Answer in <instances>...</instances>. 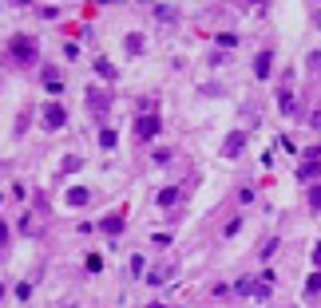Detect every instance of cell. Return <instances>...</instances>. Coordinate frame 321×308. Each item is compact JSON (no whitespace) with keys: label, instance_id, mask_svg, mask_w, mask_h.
I'll return each mask as SVG.
<instances>
[{"label":"cell","instance_id":"1","mask_svg":"<svg viewBox=\"0 0 321 308\" xmlns=\"http://www.w3.org/2000/svg\"><path fill=\"white\" fill-rule=\"evenodd\" d=\"M4 59H16V63H32V59H40V44H36L32 36H12V40L4 44Z\"/></svg>","mask_w":321,"mask_h":308},{"label":"cell","instance_id":"2","mask_svg":"<svg viewBox=\"0 0 321 308\" xmlns=\"http://www.w3.org/2000/svg\"><path fill=\"white\" fill-rule=\"evenodd\" d=\"M159 131H163V119H159V115H139L135 119V138H139V143L159 138Z\"/></svg>","mask_w":321,"mask_h":308},{"label":"cell","instance_id":"3","mask_svg":"<svg viewBox=\"0 0 321 308\" xmlns=\"http://www.w3.org/2000/svg\"><path fill=\"white\" fill-rule=\"evenodd\" d=\"M40 119H44V127H48V131H60L63 123H68V111H63L60 103H48V107H44V115H40Z\"/></svg>","mask_w":321,"mask_h":308},{"label":"cell","instance_id":"4","mask_svg":"<svg viewBox=\"0 0 321 308\" xmlns=\"http://www.w3.org/2000/svg\"><path fill=\"white\" fill-rule=\"evenodd\" d=\"M246 150V131H234V134H226V143H222V154L226 158H238Z\"/></svg>","mask_w":321,"mask_h":308},{"label":"cell","instance_id":"5","mask_svg":"<svg viewBox=\"0 0 321 308\" xmlns=\"http://www.w3.org/2000/svg\"><path fill=\"white\" fill-rule=\"evenodd\" d=\"M234 293H238V296H266V293H270V285H258V280L242 277L238 285H234Z\"/></svg>","mask_w":321,"mask_h":308},{"label":"cell","instance_id":"6","mask_svg":"<svg viewBox=\"0 0 321 308\" xmlns=\"http://www.w3.org/2000/svg\"><path fill=\"white\" fill-rule=\"evenodd\" d=\"M277 111H282L286 119H290V115H297V95H293L290 87H286V91H277Z\"/></svg>","mask_w":321,"mask_h":308},{"label":"cell","instance_id":"7","mask_svg":"<svg viewBox=\"0 0 321 308\" xmlns=\"http://www.w3.org/2000/svg\"><path fill=\"white\" fill-rule=\"evenodd\" d=\"M270 72H274V56H270V52H258V56H254V75H258V79H270Z\"/></svg>","mask_w":321,"mask_h":308},{"label":"cell","instance_id":"8","mask_svg":"<svg viewBox=\"0 0 321 308\" xmlns=\"http://www.w3.org/2000/svg\"><path fill=\"white\" fill-rule=\"evenodd\" d=\"M317 174H321V158H306L297 166V178H302V182H313Z\"/></svg>","mask_w":321,"mask_h":308},{"label":"cell","instance_id":"9","mask_svg":"<svg viewBox=\"0 0 321 308\" xmlns=\"http://www.w3.org/2000/svg\"><path fill=\"white\" fill-rule=\"evenodd\" d=\"M92 202V194L83 190V186H72V190H68V205H88Z\"/></svg>","mask_w":321,"mask_h":308},{"label":"cell","instance_id":"10","mask_svg":"<svg viewBox=\"0 0 321 308\" xmlns=\"http://www.w3.org/2000/svg\"><path fill=\"white\" fill-rule=\"evenodd\" d=\"M123 225H127V221H123L119 214H111V218H103V233H111V237H119V233H123Z\"/></svg>","mask_w":321,"mask_h":308},{"label":"cell","instance_id":"11","mask_svg":"<svg viewBox=\"0 0 321 308\" xmlns=\"http://www.w3.org/2000/svg\"><path fill=\"white\" fill-rule=\"evenodd\" d=\"M155 16H159L163 24H175V20H179V12H175V8H167V4H159V8H155Z\"/></svg>","mask_w":321,"mask_h":308},{"label":"cell","instance_id":"12","mask_svg":"<svg viewBox=\"0 0 321 308\" xmlns=\"http://www.w3.org/2000/svg\"><path fill=\"white\" fill-rule=\"evenodd\" d=\"M88 107H92V111H103V107H107V95H99V91H88Z\"/></svg>","mask_w":321,"mask_h":308},{"label":"cell","instance_id":"13","mask_svg":"<svg viewBox=\"0 0 321 308\" xmlns=\"http://www.w3.org/2000/svg\"><path fill=\"white\" fill-rule=\"evenodd\" d=\"M95 75H103V79H115V67H111L107 59H95Z\"/></svg>","mask_w":321,"mask_h":308},{"label":"cell","instance_id":"14","mask_svg":"<svg viewBox=\"0 0 321 308\" xmlns=\"http://www.w3.org/2000/svg\"><path fill=\"white\" fill-rule=\"evenodd\" d=\"M214 40H218V48H234V44H238V36H234V32H218Z\"/></svg>","mask_w":321,"mask_h":308},{"label":"cell","instance_id":"15","mask_svg":"<svg viewBox=\"0 0 321 308\" xmlns=\"http://www.w3.org/2000/svg\"><path fill=\"white\" fill-rule=\"evenodd\" d=\"M179 202V190H159V205H175Z\"/></svg>","mask_w":321,"mask_h":308},{"label":"cell","instance_id":"16","mask_svg":"<svg viewBox=\"0 0 321 308\" xmlns=\"http://www.w3.org/2000/svg\"><path fill=\"white\" fill-rule=\"evenodd\" d=\"M143 48H147V44H143V36H127V52H135V56H139Z\"/></svg>","mask_w":321,"mask_h":308},{"label":"cell","instance_id":"17","mask_svg":"<svg viewBox=\"0 0 321 308\" xmlns=\"http://www.w3.org/2000/svg\"><path fill=\"white\" fill-rule=\"evenodd\" d=\"M99 147H103V150L115 147V131H99Z\"/></svg>","mask_w":321,"mask_h":308},{"label":"cell","instance_id":"18","mask_svg":"<svg viewBox=\"0 0 321 308\" xmlns=\"http://www.w3.org/2000/svg\"><path fill=\"white\" fill-rule=\"evenodd\" d=\"M274 253H277V241H274V237H270V241H266V245H262V249H258V257H274Z\"/></svg>","mask_w":321,"mask_h":308},{"label":"cell","instance_id":"19","mask_svg":"<svg viewBox=\"0 0 321 308\" xmlns=\"http://www.w3.org/2000/svg\"><path fill=\"white\" fill-rule=\"evenodd\" d=\"M306 293H321V273H313V277L306 280Z\"/></svg>","mask_w":321,"mask_h":308},{"label":"cell","instance_id":"20","mask_svg":"<svg viewBox=\"0 0 321 308\" xmlns=\"http://www.w3.org/2000/svg\"><path fill=\"white\" fill-rule=\"evenodd\" d=\"M88 269H92V273H99V269H103V257H99V253H92V257H88Z\"/></svg>","mask_w":321,"mask_h":308},{"label":"cell","instance_id":"21","mask_svg":"<svg viewBox=\"0 0 321 308\" xmlns=\"http://www.w3.org/2000/svg\"><path fill=\"white\" fill-rule=\"evenodd\" d=\"M309 205H313V209H321V186H313V190H309Z\"/></svg>","mask_w":321,"mask_h":308},{"label":"cell","instance_id":"22","mask_svg":"<svg viewBox=\"0 0 321 308\" xmlns=\"http://www.w3.org/2000/svg\"><path fill=\"white\" fill-rule=\"evenodd\" d=\"M309 127H313V131H321V111H313V115H309Z\"/></svg>","mask_w":321,"mask_h":308},{"label":"cell","instance_id":"23","mask_svg":"<svg viewBox=\"0 0 321 308\" xmlns=\"http://www.w3.org/2000/svg\"><path fill=\"white\" fill-rule=\"evenodd\" d=\"M313 265H317V269H321V245H317V249H313Z\"/></svg>","mask_w":321,"mask_h":308},{"label":"cell","instance_id":"24","mask_svg":"<svg viewBox=\"0 0 321 308\" xmlns=\"http://www.w3.org/2000/svg\"><path fill=\"white\" fill-rule=\"evenodd\" d=\"M246 4H266V0H246Z\"/></svg>","mask_w":321,"mask_h":308},{"label":"cell","instance_id":"25","mask_svg":"<svg viewBox=\"0 0 321 308\" xmlns=\"http://www.w3.org/2000/svg\"><path fill=\"white\" fill-rule=\"evenodd\" d=\"M151 308H167V304H151Z\"/></svg>","mask_w":321,"mask_h":308},{"label":"cell","instance_id":"26","mask_svg":"<svg viewBox=\"0 0 321 308\" xmlns=\"http://www.w3.org/2000/svg\"><path fill=\"white\" fill-rule=\"evenodd\" d=\"M16 4H24V0H16Z\"/></svg>","mask_w":321,"mask_h":308}]
</instances>
